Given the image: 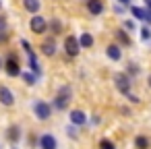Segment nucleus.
<instances>
[{"label":"nucleus","mask_w":151,"mask_h":149,"mask_svg":"<svg viewBox=\"0 0 151 149\" xmlns=\"http://www.w3.org/2000/svg\"><path fill=\"white\" fill-rule=\"evenodd\" d=\"M114 85H116V89H118L122 95H128V93H130V87H132L130 77H128L126 73H116V75H114Z\"/></svg>","instance_id":"f257e3e1"},{"label":"nucleus","mask_w":151,"mask_h":149,"mask_svg":"<svg viewBox=\"0 0 151 149\" xmlns=\"http://www.w3.org/2000/svg\"><path fill=\"white\" fill-rule=\"evenodd\" d=\"M4 71H6V75L9 77H19L21 75V62H19V58L11 52L9 56H6V60H4Z\"/></svg>","instance_id":"f03ea898"},{"label":"nucleus","mask_w":151,"mask_h":149,"mask_svg":"<svg viewBox=\"0 0 151 149\" xmlns=\"http://www.w3.org/2000/svg\"><path fill=\"white\" fill-rule=\"evenodd\" d=\"M29 29H31V33H35V35L46 33V29H48V21H46V17H42V15H33V17L29 19Z\"/></svg>","instance_id":"7ed1b4c3"},{"label":"nucleus","mask_w":151,"mask_h":149,"mask_svg":"<svg viewBox=\"0 0 151 149\" xmlns=\"http://www.w3.org/2000/svg\"><path fill=\"white\" fill-rule=\"evenodd\" d=\"M64 52H66V56L77 58V56H79V52H81L79 37H75V35H66V37H64Z\"/></svg>","instance_id":"20e7f679"},{"label":"nucleus","mask_w":151,"mask_h":149,"mask_svg":"<svg viewBox=\"0 0 151 149\" xmlns=\"http://www.w3.org/2000/svg\"><path fill=\"white\" fill-rule=\"evenodd\" d=\"M33 112H35V116H37L40 120H48V118L52 116V106H50L48 101L37 99V101L33 104Z\"/></svg>","instance_id":"39448f33"},{"label":"nucleus","mask_w":151,"mask_h":149,"mask_svg":"<svg viewBox=\"0 0 151 149\" xmlns=\"http://www.w3.org/2000/svg\"><path fill=\"white\" fill-rule=\"evenodd\" d=\"M68 101H70V87H60L58 95L54 97V108L64 110V108L68 106Z\"/></svg>","instance_id":"423d86ee"},{"label":"nucleus","mask_w":151,"mask_h":149,"mask_svg":"<svg viewBox=\"0 0 151 149\" xmlns=\"http://www.w3.org/2000/svg\"><path fill=\"white\" fill-rule=\"evenodd\" d=\"M0 104L6 106V108H11V106L15 104V93H13L6 85H0Z\"/></svg>","instance_id":"0eeeda50"},{"label":"nucleus","mask_w":151,"mask_h":149,"mask_svg":"<svg viewBox=\"0 0 151 149\" xmlns=\"http://www.w3.org/2000/svg\"><path fill=\"white\" fill-rule=\"evenodd\" d=\"M85 6H87V13L91 15V17H97V15H101L104 13V0H87L85 2Z\"/></svg>","instance_id":"6e6552de"},{"label":"nucleus","mask_w":151,"mask_h":149,"mask_svg":"<svg viewBox=\"0 0 151 149\" xmlns=\"http://www.w3.org/2000/svg\"><path fill=\"white\" fill-rule=\"evenodd\" d=\"M40 50H42V54H44V56L52 58V56L56 54V40H54V35H52V37H48V40H44V42H42V46H40Z\"/></svg>","instance_id":"1a4fd4ad"},{"label":"nucleus","mask_w":151,"mask_h":149,"mask_svg":"<svg viewBox=\"0 0 151 149\" xmlns=\"http://www.w3.org/2000/svg\"><path fill=\"white\" fill-rule=\"evenodd\" d=\"M130 13L137 17V19H141V21H147V23H151V11L145 6H130Z\"/></svg>","instance_id":"9d476101"},{"label":"nucleus","mask_w":151,"mask_h":149,"mask_svg":"<svg viewBox=\"0 0 151 149\" xmlns=\"http://www.w3.org/2000/svg\"><path fill=\"white\" fill-rule=\"evenodd\" d=\"M106 54H108V58H110V60L118 62V60L122 58V50H120V44H110V46L106 48Z\"/></svg>","instance_id":"9b49d317"},{"label":"nucleus","mask_w":151,"mask_h":149,"mask_svg":"<svg viewBox=\"0 0 151 149\" xmlns=\"http://www.w3.org/2000/svg\"><path fill=\"white\" fill-rule=\"evenodd\" d=\"M114 37L118 40L120 46H130V44H132V40H130V35L126 33L124 27H122V29H116V31H114Z\"/></svg>","instance_id":"f8f14e48"},{"label":"nucleus","mask_w":151,"mask_h":149,"mask_svg":"<svg viewBox=\"0 0 151 149\" xmlns=\"http://www.w3.org/2000/svg\"><path fill=\"white\" fill-rule=\"evenodd\" d=\"M40 147H42V149H56V139L46 132V135L40 137Z\"/></svg>","instance_id":"ddd939ff"},{"label":"nucleus","mask_w":151,"mask_h":149,"mask_svg":"<svg viewBox=\"0 0 151 149\" xmlns=\"http://www.w3.org/2000/svg\"><path fill=\"white\" fill-rule=\"evenodd\" d=\"M70 122L77 124V126H79V124H85V122H87L85 112H83V110H73V112H70Z\"/></svg>","instance_id":"4468645a"},{"label":"nucleus","mask_w":151,"mask_h":149,"mask_svg":"<svg viewBox=\"0 0 151 149\" xmlns=\"http://www.w3.org/2000/svg\"><path fill=\"white\" fill-rule=\"evenodd\" d=\"M40 6H42V2H40V0H23V9H25L27 13H33V15H37Z\"/></svg>","instance_id":"2eb2a0df"},{"label":"nucleus","mask_w":151,"mask_h":149,"mask_svg":"<svg viewBox=\"0 0 151 149\" xmlns=\"http://www.w3.org/2000/svg\"><path fill=\"white\" fill-rule=\"evenodd\" d=\"M48 29H50L52 35H60L62 33V23L58 19H52V21H48Z\"/></svg>","instance_id":"dca6fc26"},{"label":"nucleus","mask_w":151,"mask_h":149,"mask_svg":"<svg viewBox=\"0 0 151 149\" xmlns=\"http://www.w3.org/2000/svg\"><path fill=\"white\" fill-rule=\"evenodd\" d=\"M79 44H81V48H91L93 46V35L91 33H81Z\"/></svg>","instance_id":"f3484780"},{"label":"nucleus","mask_w":151,"mask_h":149,"mask_svg":"<svg viewBox=\"0 0 151 149\" xmlns=\"http://www.w3.org/2000/svg\"><path fill=\"white\" fill-rule=\"evenodd\" d=\"M149 145H151V143H149V139H147L145 135H139V137L134 139V147H137V149H149Z\"/></svg>","instance_id":"a211bd4d"},{"label":"nucleus","mask_w":151,"mask_h":149,"mask_svg":"<svg viewBox=\"0 0 151 149\" xmlns=\"http://www.w3.org/2000/svg\"><path fill=\"white\" fill-rule=\"evenodd\" d=\"M21 77H23V81L27 85H35V81H37V75L35 73H21Z\"/></svg>","instance_id":"6ab92c4d"},{"label":"nucleus","mask_w":151,"mask_h":149,"mask_svg":"<svg viewBox=\"0 0 151 149\" xmlns=\"http://www.w3.org/2000/svg\"><path fill=\"white\" fill-rule=\"evenodd\" d=\"M19 137H21L19 135V126H11L9 128V139L11 141H19Z\"/></svg>","instance_id":"aec40b11"},{"label":"nucleus","mask_w":151,"mask_h":149,"mask_svg":"<svg viewBox=\"0 0 151 149\" xmlns=\"http://www.w3.org/2000/svg\"><path fill=\"white\" fill-rule=\"evenodd\" d=\"M99 149H116V145H114L110 139H101V141H99Z\"/></svg>","instance_id":"412c9836"},{"label":"nucleus","mask_w":151,"mask_h":149,"mask_svg":"<svg viewBox=\"0 0 151 149\" xmlns=\"http://www.w3.org/2000/svg\"><path fill=\"white\" fill-rule=\"evenodd\" d=\"M141 40H143V42L151 40V29H149V27H143V29H141Z\"/></svg>","instance_id":"4be33fe9"},{"label":"nucleus","mask_w":151,"mask_h":149,"mask_svg":"<svg viewBox=\"0 0 151 149\" xmlns=\"http://www.w3.org/2000/svg\"><path fill=\"white\" fill-rule=\"evenodd\" d=\"M122 27H124L126 31H132V29H134V23H132V21L128 19V21H124V25H122Z\"/></svg>","instance_id":"5701e85b"},{"label":"nucleus","mask_w":151,"mask_h":149,"mask_svg":"<svg viewBox=\"0 0 151 149\" xmlns=\"http://www.w3.org/2000/svg\"><path fill=\"white\" fill-rule=\"evenodd\" d=\"M0 31H6V19H4V15H0Z\"/></svg>","instance_id":"b1692460"},{"label":"nucleus","mask_w":151,"mask_h":149,"mask_svg":"<svg viewBox=\"0 0 151 149\" xmlns=\"http://www.w3.org/2000/svg\"><path fill=\"white\" fill-rule=\"evenodd\" d=\"M128 73H132V75H137V73H139V68H137V64H128Z\"/></svg>","instance_id":"393cba45"},{"label":"nucleus","mask_w":151,"mask_h":149,"mask_svg":"<svg viewBox=\"0 0 151 149\" xmlns=\"http://www.w3.org/2000/svg\"><path fill=\"white\" fill-rule=\"evenodd\" d=\"M126 97H128V99H130V101H132V104H139V101H141V99H139V97H137V95H132V93H128V95H126Z\"/></svg>","instance_id":"a878e982"},{"label":"nucleus","mask_w":151,"mask_h":149,"mask_svg":"<svg viewBox=\"0 0 151 149\" xmlns=\"http://www.w3.org/2000/svg\"><path fill=\"white\" fill-rule=\"evenodd\" d=\"M120 4H126V6H130V0H118Z\"/></svg>","instance_id":"bb28decb"},{"label":"nucleus","mask_w":151,"mask_h":149,"mask_svg":"<svg viewBox=\"0 0 151 149\" xmlns=\"http://www.w3.org/2000/svg\"><path fill=\"white\" fill-rule=\"evenodd\" d=\"M145 6H147V9L151 11V0H145Z\"/></svg>","instance_id":"cd10ccee"},{"label":"nucleus","mask_w":151,"mask_h":149,"mask_svg":"<svg viewBox=\"0 0 151 149\" xmlns=\"http://www.w3.org/2000/svg\"><path fill=\"white\" fill-rule=\"evenodd\" d=\"M0 68H4V62H2V58H0Z\"/></svg>","instance_id":"c85d7f7f"},{"label":"nucleus","mask_w":151,"mask_h":149,"mask_svg":"<svg viewBox=\"0 0 151 149\" xmlns=\"http://www.w3.org/2000/svg\"><path fill=\"white\" fill-rule=\"evenodd\" d=\"M147 81H149V87H151V75H149V79H147Z\"/></svg>","instance_id":"c756f323"},{"label":"nucleus","mask_w":151,"mask_h":149,"mask_svg":"<svg viewBox=\"0 0 151 149\" xmlns=\"http://www.w3.org/2000/svg\"><path fill=\"white\" fill-rule=\"evenodd\" d=\"M0 9H2V0H0Z\"/></svg>","instance_id":"7c9ffc66"}]
</instances>
